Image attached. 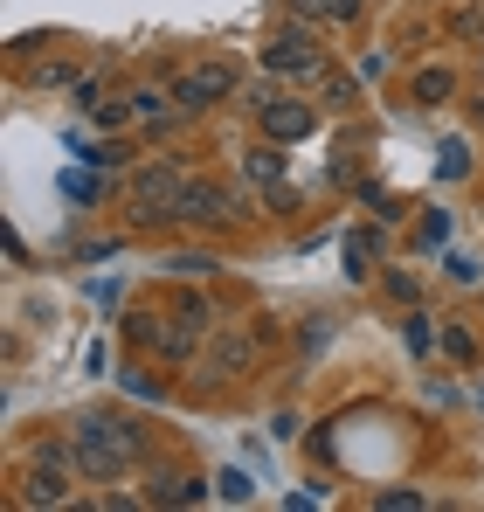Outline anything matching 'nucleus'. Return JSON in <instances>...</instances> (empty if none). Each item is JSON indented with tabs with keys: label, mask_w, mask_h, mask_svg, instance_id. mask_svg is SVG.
Here are the masks:
<instances>
[{
	"label": "nucleus",
	"mask_w": 484,
	"mask_h": 512,
	"mask_svg": "<svg viewBox=\"0 0 484 512\" xmlns=\"http://www.w3.org/2000/svg\"><path fill=\"white\" fill-rule=\"evenodd\" d=\"M146 457V429L125 416H83L77 423V471L90 485H118Z\"/></svg>",
	"instance_id": "f257e3e1"
},
{
	"label": "nucleus",
	"mask_w": 484,
	"mask_h": 512,
	"mask_svg": "<svg viewBox=\"0 0 484 512\" xmlns=\"http://www.w3.org/2000/svg\"><path fill=\"white\" fill-rule=\"evenodd\" d=\"M180 187H187V173L173 167V160H153V167H139L125 180V194L139 201V222H166V215H180Z\"/></svg>",
	"instance_id": "f03ea898"
},
{
	"label": "nucleus",
	"mask_w": 484,
	"mask_h": 512,
	"mask_svg": "<svg viewBox=\"0 0 484 512\" xmlns=\"http://www.w3.org/2000/svg\"><path fill=\"white\" fill-rule=\"evenodd\" d=\"M229 90H236V70H229V63H208V70H187V77L173 84V104H180V111H208V104L229 97Z\"/></svg>",
	"instance_id": "7ed1b4c3"
},
{
	"label": "nucleus",
	"mask_w": 484,
	"mask_h": 512,
	"mask_svg": "<svg viewBox=\"0 0 484 512\" xmlns=\"http://www.w3.org/2000/svg\"><path fill=\"white\" fill-rule=\"evenodd\" d=\"M63 499H70L63 450H42V457H35V471H28V492H21V506H63Z\"/></svg>",
	"instance_id": "20e7f679"
},
{
	"label": "nucleus",
	"mask_w": 484,
	"mask_h": 512,
	"mask_svg": "<svg viewBox=\"0 0 484 512\" xmlns=\"http://www.w3.org/2000/svg\"><path fill=\"white\" fill-rule=\"evenodd\" d=\"M249 360H256V333H215V346H208V374L236 381V374H249Z\"/></svg>",
	"instance_id": "39448f33"
},
{
	"label": "nucleus",
	"mask_w": 484,
	"mask_h": 512,
	"mask_svg": "<svg viewBox=\"0 0 484 512\" xmlns=\"http://www.w3.org/2000/svg\"><path fill=\"white\" fill-rule=\"evenodd\" d=\"M180 215L201 222V229H215V222L229 215V194H222L215 180H187V187H180Z\"/></svg>",
	"instance_id": "423d86ee"
},
{
	"label": "nucleus",
	"mask_w": 484,
	"mask_h": 512,
	"mask_svg": "<svg viewBox=\"0 0 484 512\" xmlns=\"http://www.w3.org/2000/svg\"><path fill=\"white\" fill-rule=\"evenodd\" d=\"M263 63H270V70H291V77H312V70H319V49H312L305 35H277V42L263 49Z\"/></svg>",
	"instance_id": "0eeeda50"
},
{
	"label": "nucleus",
	"mask_w": 484,
	"mask_h": 512,
	"mask_svg": "<svg viewBox=\"0 0 484 512\" xmlns=\"http://www.w3.org/2000/svg\"><path fill=\"white\" fill-rule=\"evenodd\" d=\"M263 132H270V139H305V132H312V111H305V104H284V97L270 90V97H263Z\"/></svg>",
	"instance_id": "6e6552de"
},
{
	"label": "nucleus",
	"mask_w": 484,
	"mask_h": 512,
	"mask_svg": "<svg viewBox=\"0 0 484 512\" xmlns=\"http://www.w3.org/2000/svg\"><path fill=\"white\" fill-rule=\"evenodd\" d=\"M153 499L160 506H194V499H208V478H153Z\"/></svg>",
	"instance_id": "1a4fd4ad"
},
{
	"label": "nucleus",
	"mask_w": 484,
	"mask_h": 512,
	"mask_svg": "<svg viewBox=\"0 0 484 512\" xmlns=\"http://www.w3.org/2000/svg\"><path fill=\"white\" fill-rule=\"evenodd\" d=\"M242 173H249V180H256V187H270V180H277V173H284V153H277V146H256V153H249V160H242Z\"/></svg>",
	"instance_id": "9d476101"
},
{
	"label": "nucleus",
	"mask_w": 484,
	"mask_h": 512,
	"mask_svg": "<svg viewBox=\"0 0 484 512\" xmlns=\"http://www.w3.org/2000/svg\"><path fill=\"white\" fill-rule=\"evenodd\" d=\"M166 333H173V326H160L153 312H132V319H125V340L132 346H166Z\"/></svg>",
	"instance_id": "9b49d317"
},
{
	"label": "nucleus",
	"mask_w": 484,
	"mask_h": 512,
	"mask_svg": "<svg viewBox=\"0 0 484 512\" xmlns=\"http://www.w3.org/2000/svg\"><path fill=\"white\" fill-rule=\"evenodd\" d=\"M450 90H457V77H450V70H422V77H415V104H443Z\"/></svg>",
	"instance_id": "f8f14e48"
},
{
	"label": "nucleus",
	"mask_w": 484,
	"mask_h": 512,
	"mask_svg": "<svg viewBox=\"0 0 484 512\" xmlns=\"http://www.w3.org/2000/svg\"><path fill=\"white\" fill-rule=\"evenodd\" d=\"M215 492H222L229 506H249V499H256V485H249V471H236V464H229V471L215 478Z\"/></svg>",
	"instance_id": "ddd939ff"
},
{
	"label": "nucleus",
	"mask_w": 484,
	"mask_h": 512,
	"mask_svg": "<svg viewBox=\"0 0 484 512\" xmlns=\"http://www.w3.org/2000/svg\"><path fill=\"white\" fill-rule=\"evenodd\" d=\"M173 319H180V326H194V333H208V326H215V319H208V298H194V291L173 305Z\"/></svg>",
	"instance_id": "4468645a"
},
{
	"label": "nucleus",
	"mask_w": 484,
	"mask_h": 512,
	"mask_svg": "<svg viewBox=\"0 0 484 512\" xmlns=\"http://www.w3.org/2000/svg\"><path fill=\"white\" fill-rule=\"evenodd\" d=\"M298 7H312V14H325V21H360V0H298Z\"/></svg>",
	"instance_id": "2eb2a0df"
},
{
	"label": "nucleus",
	"mask_w": 484,
	"mask_h": 512,
	"mask_svg": "<svg viewBox=\"0 0 484 512\" xmlns=\"http://www.w3.org/2000/svg\"><path fill=\"white\" fill-rule=\"evenodd\" d=\"M374 243H381V236H374V229H360V236H353V243H346V256H353V270H367V256H374Z\"/></svg>",
	"instance_id": "dca6fc26"
},
{
	"label": "nucleus",
	"mask_w": 484,
	"mask_h": 512,
	"mask_svg": "<svg viewBox=\"0 0 484 512\" xmlns=\"http://www.w3.org/2000/svg\"><path fill=\"white\" fill-rule=\"evenodd\" d=\"M443 236H450V215H443V208H436V215H429V222H422V243H429V250H436V243H443Z\"/></svg>",
	"instance_id": "f3484780"
},
{
	"label": "nucleus",
	"mask_w": 484,
	"mask_h": 512,
	"mask_svg": "<svg viewBox=\"0 0 484 512\" xmlns=\"http://www.w3.org/2000/svg\"><path fill=\"white\" fill-rule=\"evenodd\" d=\"M125 388H132V395H139V402H153V395H160V381H153V374H139V367H132V374H125Z\"/></svg>",
	"instance_id": "a211bd4d"
},
{
	"label": "nucleus",
	"mask_w": 484,
	"mask_h": 512,
	"mask_svg": "<svg viewBox=\"0 0 484 512\" xmlns=\"http://www.w3.org/2000/svg\"><path fill=\"white\" fill-rule=\"evenodd\" d=\"M132 111H139V118H166V104H160V90H139V97H132Z\"/></svg>",
	"instance_id": "6ab92c4d"
},
{
	"label": "nucleus",
	"mask_w": 484,
	"mask_h": 512,
	"mask_svg": "<svg viewBox=\"0 0 484 512\" xmlns=\"http://www.w3.org/2000/svg\"><path fill=\"white\" fill-rule=\"evenodd\" d=\"M63 187H70L77 201H97V180H90V173H63Z\"/></svg>",
	"instance_id": "aec40b11"
},
{
	"label": "nucleus",
	"mask_w": 484,
	"mask_h": 512,
	"mask_svg": "<svg viewBox=\"0 0 484 512\" xmlns=\"http://www.w3.org/2000/svg\"><path fill=\"white\" fill-rule=\"evenodd\" d=\"M381 506H388V512H415V506H422V492H381Z\"/></svg>",
	"instance_id": "412c9836"
},
{
	"label": "nucleus",
	"mask_w": 484,
	"mask_h": 512,
	"mask_svg": "<svg viewBox=\"0 0 484 512\" xmlns=\"http://www.w3.org/2000/svg\"><path fill=\"white\" fill-rule=\"evenodd\" d=\"M90 111H97V125H125L132 118V104H90Z\"/></svg>",
	"instance_id": "4be33fe9"
},
{
	"label": "nucleus",
	"mask_w": 484,
	"mask_h": 512,
	"mask_svg": "<svg viewBox=\"0 0 484 512\" xmlns=\"http://www.w3.org/2000/svg\"><path fill=\"white\" fill-rule=\"evenodd\" d=\"M90 167H125V146H97V153H83Z\"/></svg>",
	"instance_id": "5701e85b"
}]
</instances>
